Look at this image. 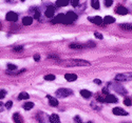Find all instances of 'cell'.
Segmentation results:
<instances>
[{
    "label": "cell",
    "mask_w": 132,
    "mask_h": 123,
    "mask_svg": "<svg viewBox=\"0 0 132 123\" xmlns=\"http://www.w3.org/2000/svg\"><path fill=\"white\" fill-rule=\"evenodd\" d=\"M65 65H71V66H89L90 62L86 61V60H81V59H73V60H69V61H63L62 62Z\"/></svg>",
    "instance_id": "cell-1"
},
{
    "label": "cell",
    "mask_w": 132,
    "mask_h": 123,
    "mask_svg": "<svg viewBox=\"0 0 132 123\" xmlns=\"http://www.w3.org/2000/svg\"><path fill=\"white\" fill-rule=\"evenodd\" d=\"M72 95H73L72 89H69V88H59L56 91V96L59 98H65Z\"/></svg>",
    "instance_id": "cell-2"
},
{
    "label": "cell",
    "mask_w": 132,
    "mask_h": 123,
    "mask_svg": "<svg viewBox=\"0 0 132 123\" xmlns=\"http://www.w3.org/2000/svg\"><path fill=\"white\" fill-rule=\"evenodd\" d=\"M132 79L131 73H125V74H118L115 76L116 81H130Z\"/></svg>",
    "instance_id": "cell-3"
},
{
    "label": "cell",
    "mask_w": 132,
    "mask_h": 123,
    "mask_svg": "<svg viewBox=\"0 0 132 123\" xmlns=\"http://www.w3.org/2000/svg\"><path fill=\"white\" fill-rule=\"evenodd\" d=\"M112 87H113V89L116 93H118L120 95H126L127 94V91L122 86V84H114V85L112 84Z\"/></svg>",
    "instance_id": "cell-4"
},
{
    "label": "cell",
    "mask_w": 132,
    "mask_h": 123,
    "mask_svg": "<svg viewBox=\"0 0 132 123\" xmlns=\"http://www.w3.org/2000/svg\"><path fill=\"white\" fill-rule=\"evenodd\" d=\"M5 19H6L7 21L15 22V21L18 20V15H17L16 13H14V12H9V13L6 14V16H5Z\"/></svg>",
    "instance_id": "cell-5"
},
{
    "label": "cell",
    "mask_w": 132,
    "mask_h": 123,
    "mask_svg": "<svg viewBox=\"0 0 132 123\" xmlns=\"http://www.w3.org/2000/svg\"><path fill=\"white\" fill-rule=\"evenodd\" d=\"M64 19H65L64 14H58L56 17L52 20V23H63Z\"/></svg>",
    "instance_id": "cell-6"
},
{
    "label": "cell",
    "mask_w": 132,
    "mask_h": 123,
    "mask_svg": "<svg viewBox=\"0 0 132 123\" xmlns=\"http://www.w3.org/2000/svg\"><path fill=\"white\" fill-rule=\"evenodd\" d=\"M112 111H113V114L116 115V116H127L128 115L127 111H125L123 108H120V107H115V108L112 109Z\"/></svg>",
    "instance_id": "cell-7"
},
{
    "label": "cell",
    "mask_w": 132,
    "mask_h": 123,
    "mask_svg": "<svg viewBox=\"0 0 132 123\" xmlns=\"http://www.w3.org/2000/svg\"><path fill=\"white\" fill-rule=\"evenodd\" d=\"M115 12L118 14V15H127L129 13L128 8H126L125 6H122V5H118L115 10Z\"/></svg>",
    "instance_id": "cell-8"
},
{
    "label": "cell",
    "mask_w": 132,
    "mask_h": 123,
    "mask_svg": "<svg viewBox=\"0 0 132 123\" xmlns=\"http://www.w3.org/2000/svg\"><path fill=\"white\" fill-rule=\"evenodd\" d=\"M89 20H90L91 22H93V23L96 24V25H103V19H102V17H100V16L90 17Z\"/></svg>",
    "instance_id": "cell-9"
},
{
    "label": "cell",
    "mask_w": 132,
    "mask_h": 123,
    "mask_svg": "<svg viewBox=\"0 0 132 123\" xmlns=\"http://www.w3.org/2000/svg\"><path fill=\"white\" fill-rule=\"evenodd\" d=\"M105 101L106 102H108V103H116L118 100H117V98L115 97V96H113V95H107L106 96V98H105Z\"/></svg>",
    "instance_id": "cell-10"
},
{
    "label": "cell",
    "mask_w": 132,
    "mask_h": 123,
    "mask_svg": "<svg viewBox=\"0 0 132 123\" xmlns=\"http://www.w3.org/2000/svg\"><path fill=\"white\" fill-rule=\"evenodd\" d=\"M65 18L69 19L71 22H73V21H75L76 19H77V15H76L74 12H71L70 11V12H68L67 14H65Z\"/></svg>",
    "instance_id": "cell-11"
},
{
    "label": "cell",
    "mask_w": 132,
    "mask_h": 123,
    "mask_svg": "<svg viewBox=\"0 0 132 123\" xmlns=\"http://www.w3.org/2000/svg\"><path fill=\"white\" fill-rule=\"evenodd\" d=\"M54 13H55V8L54 6H49L47 10H46V16L48 18H52L54 16Z\"/></svg>",
    "instance_id": "cell-12"
},
{
    "label": "cell",
    "mask_w": 132,
    "mask_h": 123,
    "mask_svg": "<svg viewBox=\"0 0 132 123\" xmlns=\"http://www.w3.org/2000/svg\"><path fill=\"white\" fill-rule=\"evenodd\" d=\"M13 121H14V123H23L22 117H21L20 114H18V113H15L13 115Z\"/></svg>",
    "instance_id": "cell-13"
},
{
    "label": "cell",
    "mask_w": 132,
    "mask_h": 123,
    "mask_svg": "<svg viewBox=\"0 0 132 123\" xmlns=\"http://www.w3.org/2000/svg\"><path fill=\"white\" fill-rule=\"evenodd\" d=\"M32 22H33V17H31V16L23 17V19H22V24L23 25H31Z\"/></svg>",
    "instance_id": "cell-14"
},
{
    "label": "cell",
    "mask_w": 132,
    "mask_h": 123,
    "mask_svg": "<svg viewBox=\"0 0 132 123\" xmlns=\"http://www.w3.org/2000/svg\"><path fill=\"white\" fill-rule=\"evenodd\" d=\"M49 120H50L51 123H60L59 117H58V115H56V114H52V115L50 116Z\"/></svg>",
    "instance_id": "cell-15"
},
{
    "label": "cell",
    "mask_w": 132,
    "mask_h": 123,
    "mask_svg": "<svg viewBox=\"0 0 132 123\" xmlns=\"http://www.w3.org/2000/svg\"><path fill=\"white\" fill-rule=\"evenodd\" d=\"M64 78L67 81H75L76 79H77V76H76L75 74H65L64 75Z\"/></svg>",
    "instance_id": "cell-16"
},
{
    "label": "cell",
    "mask_w": 132,
    "mask_h": 123,
    "mask_svg": "<svg viewBox=\"0 0 132 123\" xmlns=\"http://www.w3.org/2000/svg\"><path fill=\"white\" fill-rule=\"evenodd\" d=\"M113 22H115V19L111 16H106L103 19V23H105V24H110V23H113Z\"/></svg>",
    "instance_id": "cell-17"
},
{
    "label": "cell",
    "mask_w": 132,
    "mask_h": 123,
    "mask_svg": "<svg viewBox=\"0 0 132 123\" xmlns=\"http://www.w3.org/2000/svg\"><path fill=\"white\" fill-rule=\"evenodd\" d=\"M47 97H48V99H49V103H50L51 106H57V105H58L57 99H55V98H53V97H51V96H47Z\"/></svg>",
    "instance_id": "cell-18"
},
{
    "label": "cell",
    "mask_w": 132,
    "mask_h": 123,
    "mask_svg": "<svg viewBox=\"0 0 132 123\" xmlns=\"http://www.w3.org/2000/svg\"><path fill=\"white\" fill-rule=\"evenodd\" d=\"M70 49L81 50V49H85V45L84 44H79V43H72V44H70Z\"/></svg>",
    "instance_id": "cell-19"
},
{
    "label": "cell",
    "mask_w": 132,
    "mask_h": 123,
    "mask_svg": "<svg viewBox=\"0 0 132 123\" xmlns=\"http://www.w3.org/2000/svg\"><path fill=\"white\" fill-rule=\"evenodd\" d=\"M80 95L84 98H89V97H91V92L88 91V89H81V91H80Z\"/></svg>",
    "instance_id": "cell-20"
},
{
    "label": "cell",
    "mask_w": 132,
    "mask_h": 123,
    "mask_svg": "<svg viewBox=\"0 0 132 123\" xmlns=\"http://www.w3.org/2000/svg\"><path fill=\"white\" fill-rule=\"evenodd\" d=\"M18 99L19 100H27V99H29V94L28 93H20L18 96Z\"/></svg>",
    "instance_id": "cell-21"
},
{
    "label": "cell",
    "mask_w": 132,
    "mask_h": 123,
    "mask_svg": "<svg viewBox=\"0 0 132 123\" xmlns=\"http://www.w3.org/2000/svg\"><path fill=\"white\" fill-rule=\"evenodd\" d=\"M68 4H69L68 1H56V2H55V5H56L57 7H59V6H65V5H68Z\"/></svg>",
    "instance_id": "cell-22"
},
{
    "label": "cell",
    "mask_w": 132,
    "mask_h": 123,
    "mask_svg": "<svg viewBox=\"0 0 132 123\" xmlns=\"http://www.w3.org/2000/svg\"><path fill=\"white\" fill-rule=\"evenodd\" d=\"M33 107H34V103H33V102H27V103L23 105V108L27 109V110H29V109H31V108H33Z\"/></svg>",
    "instance_id": "cell-23"
},
{
    "label": "cell",
    "mask_w": 132,
    "mask_h": 123,
    "mask_svg": "<svg viewBox=\"0 0 132 123\" xmlns=\"http://www.w3.org/2000/svg\"><path fill=\"white\" fill-rule=\"evenodd\" d=\"M91 5H92L93 8H96V10L100 8V2H98L97 0H92V1H91Z\"/></svg>",
    "instance_id": "cell-24"
},
{
    "label": "cell",
    "mask_w": 132,
    "mask_h": 123,
    "mask_svg": "<svg viewBox=\"0 0 132 123\" xmlns=\"http://www.w3.org/2000/svg\"><path fill=\"white\" fill-rule=\"evenodd\" d=\"M45 79L48 80V81H52V80L55 79V76H54V75H51V74H50V75H46V76H45Z\"/></svg>",
    "instance_id": "cell-25"
},
{
    "label": "cell",
    "mask_w": 132,
    "mask_h": 123,
    "mask_svg": "<svg viewBox=\"0 0 132 123\" xmlns=\"http://www.w3.org/2000/svg\"><path fill=\"white\" fill-rule=\"evenodd\" d=\"M124 104L127 105V106H131V98L127 97V98L124 100Z\"/></svg>",
    "instance_id": "cell-26"
},
{
    "label": "cell",
    "mask_w": 132,
    "mask_h": 123,
    "mask_svg": "<svg viewBox=\"0 0 132 123\" xmlns=\"http://www.w3.org/2000/svg\"><path fill=\"white\" fill-rule=\"evenodd\" d=\"M120 27L124 29V30H131V24H129V23H124V24H120Z\"/></svg>",
    "instance_id": "cell-27"
},
{
    "label": "cell",
    "mask_w": 132,
    "mask_h": 123,
    "mask_svg": "<svg viewBox=\"0 0 132 123\" xmlns=\"http://www.w3.org/2000/svg\"><path fill=\"white\" fill-rule=\"evenodd\" d=\"M22 50H23V48H22V46H20V45H17V46H15V48L13 49V51L16 52V53H18V52H22Z\"/></svg>",
    "instance_id": "cell-28"
},
{
    "label": "cell",
    "mask_w": 132,
    "mask_h": 123,
    "mask_svg": "<svg viewBox=\"0 0 132 123\" xmlns=\"http://www.w3.org/2000/svg\"><path fill=\"white\" fill-rule=\"evenodd\" d=\"M7 68H9V70H11V71H15V70L17 69V66H16L15 64H11V63H9V64H7Z\"/></svg>",
    "instance_id": "cell-29"
},
{
    "label": "cell",
    "mask_w": 132,
    "mask_h": 123,
    "mask_svg": "<svg viewBox=\"0 0 132 123\" xmlns=\"http://www.w3.org/2000/svg\"><path fill=\"white\" fill-rule=\"evenodd\" d=\"M5 96H6V92L4 89H1V91H0V99H3Z\"/></svg>",
    "instance_id": "cell-30"
},
{
    "label": "cell",
    "mask_w": 132,
    "mask_h": 123,
    "mask_svg": "<svg viewBox=\"0 0 132 123\" xmlns=\"http://www.w3.org/2000/svg\"><path fill=\"white\" fill-rule=\"evenodd\" d=\"M84 45H85V49H86V48H94L95 44L94 43H91V42H88V43L84 44Z\"/></svg>",
    "instance_id": "cell-31"
},
{
    "label": "cell",
    "mask_w": 132,
    "mask_h": 123,
    "mask_svg": "<svg viewBox=\"0 0 132 123\" xmlns=\"http://www.w3.org/2000/svg\"><path fill=\"white\" fill-rule=\"evenodd\" d=\"M94 36H95L97 39H103V35L101 34V33H98V32H95V33H94Z\"/></svg>",
    "instance_id": "cell-32"
},
{
    "label": "cell",
    "mask_w": 132,
    "mask_h": 123,
    "mask_svg": "<svg viewBox=\"0 0 132 123\" xmlns=\"http://www.w3.org/2000/svg\"><path fill=\"white\" fill-rule=\"evenodd\" d=\"M96 100H97L98 102H101V103L105 102V98H103V97H101V96H96Z\"/></svg>",
    "instance_id": "cell-33"
},
{
    "label": "cell",
    "mask_w": 132,
    "mask_h": 123,
    "mask_svg": "<svg viewBox=\"0 0 132 123\" xmlns=\"http://www.w3.org/2000/svg\"><path fill=\"white\" fill-rule=\"evenodd\" d=\"M112 4H113L112 0H107V1H105V5H106V6H111Z\"/></svg>",
    "instance_id": "cell-34"
},
{
    "label": "cell",
    "mask_w": 132,
    "mask_h": 123,
    "mask_svg": "<svg viewBox=\"0 0 132 123\" xmlns=\"http://www.w3.org/2000/svg\"><path fill=\"white\" fill-rule=\"evenodd\" d=\"M12 105H13V102H12V101H9V102H6V103H5L4 107H6V108L9 109V108H11V107H12Z\"/></svg>",
    "instance_id": "cell-35"
},
{
    "label": "cell",
    "mask_w": 132,
    "mask_h": 123,
    "mask_svg": "<svg viewBox=\"0 0 132 123\" xmlns=\"http://www.w3.org/2000/svg\"><path fill=\"white\" fill-rule=\"evenodd\" d=\"M34 18L35 19H39L40 18V13L38 12V11H35L34 12Z\"/></svg>",
    "instance_id": "cell-36"
},
{
    "label": "cell",
    "mask_w": 132,
    "mask_h": 123,
    "mask_svg": "<svg viewBox=\"0 0 132 123\" xmlns=\"http://www.w3.org/2000/svg\"><path fill=\"white\" fill-rule=\"evenodd\" d=\"M74 121H75V123H82V122H81V119H80L79 116H76V117L74 118Z\"/></svg>",
    "instance_id": "cell-37"
},
{
    "label": "cell",
    "mask_w": 132,
    "mask_h": 123,
    "mask_svg": "<svg viewBox=\"0 0 132 123\" xmlns=\"http://www.w3.org/2000/svg\"><path fill=\"white\" fill-rule=\"evenodd\" d=\"M49 59H54V60H57V59H59V58H58V56H56V55H50V56H49Z\"/></svg>",
    "instance_id": "cell-38"
},
{
    "label": "cell",
    "mask_w": 132,
    "mask_h": 123,
    "mask_svg": "<svg viewBox=\"0 0 132 123\" xmlns=\"http://www.w3.org/2000/svg\"><path fill=\"white\" fill-rule=\"evenodd\" d=\"M34 60H35V61H39V60H40V55H39V54L34 55Z\"/></svg>",
    "instance_id": "cell-39"
},
{
    "label": "cell",
    "mask_w": 132,
    "mask_h": 123,
    "mask_svg": "<svg viewBox=\"0 0 132 123\" xmlns=\"http://www.w3.org/2000/svg\"><path fill=\"white\" fill-rule=\"evenodd\" d=\"M103 94L104 95H109V92H108V88H103Z\"/></svg>",
    "instance_id": "cell-40"
},
{
    "label": "cell",
    "mask_w": 132,
    "mask_h": 123,
    "mask_svg": "<svg viewBox=\"0 0 132 123\" xmlns=\"http://www.w3.org/2000/svg\"><path fill=\"white\" fill-rule=\"evenodd\" d=\"M71 4H72L73 6H77V5L79 4V2H78V1H72V2H71Z\"/></svg>",
    "instance_id": "cell-41"
},
{
    "label": "cell",
    "mask_w": 132,
    "mask_h": 123,
    "mask_svg": "<svg viewBox=\"0 0 132 123\" xmlns=\"http://www.w3.org/2000/svg\"><path fill=\"white\" fill-rule=\"evenodd\" d=\"M3 108H4V105L0 102V113H1V111H3Z\"/></svg>",
    "instance_id": "cell-42"
},
{
    "label": "cell",
    "mask_w": 132,
    "mask_h": 123,
    "mask_svg": "<svg viewBox=\"0 0 132 123\" xmlns=\"http://www.w3.org/2000/svg\"><path fill=\"white\" fill-rule=\"evenodd\" d=\"M94 83H96V84H101L102 81H101L100 79H94Z\"/></svg>",
    "instance_id": "cell-43"
},
{
    "label": "cell",
    "mask_w": 132,
    "mask_h": 123,
    "mask_svg": "<svg viewBox=\"0 0 132 123\" xmlns=\"http://www.w3.org/2000/svg\"><path fill=\"white\" fill-rule=\"evenodd\" d=\"M87 123H93V122H87Z\"/></svg>",
    "instance_id": "cell-44"
}]
</instances>
